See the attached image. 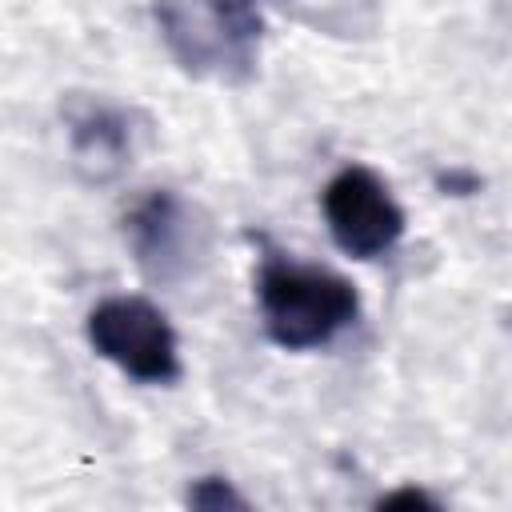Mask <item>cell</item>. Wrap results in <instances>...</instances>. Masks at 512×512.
<instances>
[{"label":"cell","instance_id":"6da1fadb","mask_svg":"<svg viewBox=\"0 0 512 512\" xmlns=\"http://www.w3.org/2000/svg\"><path fill=\"white\" fill-rule=\"evenodd\" d=\"M256 300L268 340L284 352L324 348L360 316V296L352 280L332 268L292 260L284 252H264L256 272Z\"/></svg>","mask_w":512,"mask_h":512},{"label":"cell","instance_id":"7a4b0ae2","mask_svg":"<svg viewBox=\"0 0 512 512\" xmlns=\"http://www.w3.org/2000/svg\"><path fill=\"white\" fill-rule=\"evenodd\" d=\"M156 24L188 76L244 84L256 72L264 28L252 0H156Z\"/></svg>","mask_w":512,"mask_h":512},{"label":"cell","instance_id":"3957f363","mask_svg":"<svg viewBox=\"0 0 512 512\" xmlns=\"http://www.w3.org/2000/svg\"><path fill=\"white\" fill-rule=\"evenodd\" d=\"M124 240L136 256V268L152 284L180 288L208 268L216 232L196 200L180 196L176 188H156L124 216Z\"/></svg>","mask_w":512,"mask_h":512},{"label":"cell","instance_id":"277c9868","mask_svg":"<svg viewBox=\"0 0 512 512\" xmlns=\"http://www.w3.org/2000/svg\"><path fill=\"white\" fill-rule=\"evenodd\" d=\"M88 344L140 384H176L184 376L180 340L148 296H108L88 312Z\"/></svg>","mask_w":512,"mask_h":512},{"label":"cell","instance_id":"5b68a950","mask_svg":"<svg viewBox=\"0 0 512 512\" xmlns=\"http://www.w3.org/2000/svg\"><path fill=\"white\" fill-rule=\"evenodd\" d=\"M324 224L336 248L352 260H380L404 236V208L392 188L364 164L340 168L320 192Z\"/></svg>","mask_w":512,"mask_h":512},{"label":"cell","instance_id":"8992f818","mask_svg":"<svg viewBox=\"0 0 512 512\" xmlns=\"http://www.w3.org/2000/svg\"><path fill=\"white\" fill-rule=\"evenodd\" d=\"M64 124H68V156L84 184H112L116 176H124L148 132L140 112L96 96L72 100L64 108Z\"/></svg>","mask_w":512,"mask_h":512},{"label":"cell","instance_id":"52a82bcc","mask_svg":"<svg viewBox=\"0 0 512 512\" xmlns=\"http://www.w3.org/2000/svg\"><path fill=\"white\" fill-rule=\"evenodd\" d=\"M188 504L192 508H248V500L224 476H200L188 488Z\"/></svg>","mask_w":512,"mask_h":512},{"label":"cell","instance_id":"ba28073f","mask_svg":"<svg viewBox=\"0 0 512 512\" xmlns=\"http://www.w3.org/2000/svg\"><path fill=\"white\" fill-rule=\"evenodd\" d=\"M380 504L388 508V504H436V500H432L428 492H416V488H400V492H392V496H384Z\"/></svg>","mask_w":512,"mask_h":512}]
</instances>
